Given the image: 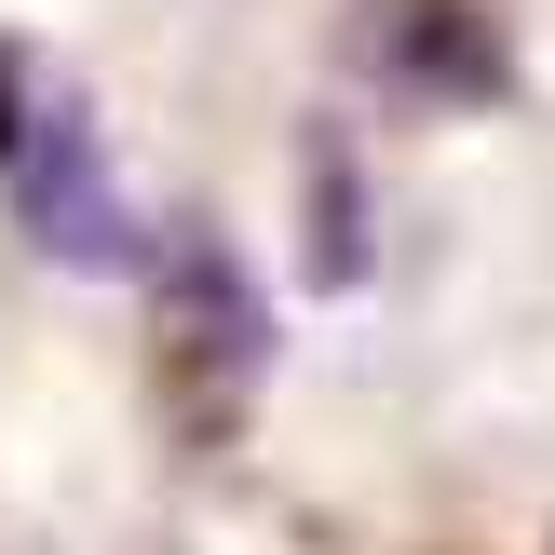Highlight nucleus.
I'll return each mask as SVG.
<instances>
[{"instance_id":"obj_1","label":"nucleus","mask_w":555,"mask_h":555,"mask_svg":"<svg viewBox=\"0 0 555 555\" xmlns=\"http://www.w3.org/2000/svg\"><path fill=\"white\" fill-rule=\"evenodd\" d=\"M14 217H27V244L68 258V271H122L135 258V217H122V177H108L95 95L41 81V122H27V150H14Z\"/></svg>"},{"instance_id":"obj_2","label":"nucleus","mask_w":555,"mask_h":555,"mask_svg":"<svg viewBox=\"0 0 555 555\" xmlns=\"http://www.w3.org/2000/svg\"><path fill=\"white\" fill-rule=\"evenodd\" d=\"M352 54H366V81H393V95H421V108H488L515 81L502 27H488L475 0H366V14H352Z\"/></svg>"},{"instance_id":"obj_3","label":"nucleus","mask_w":555,"mask_h":555,"mask_svg":"<svg viewBox=\"0 0 555 555\" xmlns=\"http://www.w3.org/2000/svg\"><path fill=\"white\" fill-rule=\"evenodd\" d=\"M312 217H325V285H352L366 244H352V163H339V150H312Z\"/></svg>"},{"instance_id":"obj_4","label":"nucleus","mask_w":555,"mask_h":555,"mask_svg":"<svg viewBox=\"0 0 555 555\" xmlns=\"http://www.w3.org/2000/svg\"><path fill=\"white\" fill-rule=\"evenodd\" d=\"M27 122H41V68H27L14 41H0V163L27 150Z\"/></svg>"}]
</instances>
